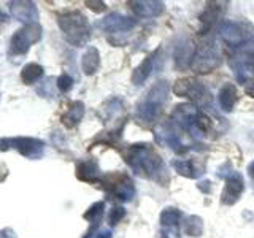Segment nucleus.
Instances as JSON below:
<instances>
[{
  "label": "nucleus",
  "instance_id": "1",
  "mask_svg": "<svg viewBox=\"0 0 254 238\" xmlns=\"http://www.w3.org/2000/svg\"><path fill=\"white\" fill-rule=\"evenodd\" d=\"M126 162L132 170L143 178L162 181L165 175V165L156 151L149 145H133L126 151Z\"/></svg>",
  "mask_w": 254,
  "mask_h": 238
},
{
  "label": "nucleus",
  "instance_id": "2",
  "mask_svg": "<svg viewBox=\"0 0 254 238\" xmlns=\"http://www.w3.org/2000/svg\"><path fill=\"white\" fill-rule=\"evenodd\" d=\"M172 122L194 138H205L211 130V119L192 103H183L173 110Z\"/></svg>",
  "mask_w": 254,
  "mask_h": 238
},
{
  "label": "nucleus",
  "instance_id": "3",
  "mask_svg": "<svg viewBox=\"0 0 254 238\" xmlns=\"http://www.w3.org/2000/svg\"><path fill=\"white\" fill-rule=\"evenodd\" d=\"M169 92H170V86L167 81H157L151 89L148 91V94L145 95L138 103L137 108V116L141 122H153L159 118L161 111L164 108V105L169 100Z\"/></svg>",
  "mask_w": 254,
  "mask_h": 238
},
{
  "label": "nucleus",
  "instance_id": "4",
  "mask_svg": "<svg viewBox=\"0 0 254 238\" xmlns=\"http://www.w3.org/2000/svg\"><path fill=\"white\" fill-rule=\"evenodd\" d=\"M59 26L67 42L73 46H84L91 38V26L79 11H70L59 16Z\"/></svg>",
  "mask_w": 254,
  "mask_h": 238
},
{
  "label": "nucleus",
  "instance_id": "5",
  "mask_svg": "<svg viewBox=\"0 0 254 238\" xmlns=\"http://www.w3.org/2000/svg\"><path fill=\"white\" fill-rule=\"evenodd\" d=\"M173 94L178 97H185L192 102V105L198 107H210L211 95L208 89L195 78H183L173 84Z\"/></svg>",
  "mask_w": 254,
  "mask_h": 238
},
{
  "label": "nucleus",
  "instance_id": "6",
  "mask_svg": "<svg viewBox=\"0 0 254 238\" xmlns=\"http://www.w3.org/2000/svg\"><path fill=\"white\" fill-rule=\"evenodd\" d=\"M222 62L221 53L218 50L216 43L213 40H208V42H203L198 45V48L195 50V56L194 60L190 63V67L195 71V73H210L214 68H218Z\"/></svg>",
  "mask_w": 254,
  "mask_h": 238
},
{
  "label": "nucleus",
  "instance_id": "7",
  "mask_svg": "<svg viewBox=\"0 0 254 238\" xmlns=\"http://www.w3.org/2000/svg\"><path fill=\"white\" fill-rule=\"evenodd\" d=\"M0 149L2 151L14 149L27 159H40L43 156L45 143L38 138H27V137L5 138V140H0Z\"/></svg>",
  "mask_w": 254,
  "mask_h": 238
},
{
  "label": "nucleus",
  "instance_id": "8",
  "mask_svg": "<svg viewBox=\"0 0 254 238\" xmlns=\"http://www.w3.org/2000/svg\"><path fill=\"white\" fill-rule=\"evenodd\" d=\"M42 38V27L38 24H29L18 30L11 38V51L16 54H26L29 48Z\"/></svg>",
  "mask_w": 254,
  "mask_h": 238
},
{
  "label": "nucleus",
  "instance_id": "9",
  "mask_svg": "<svg viewBox=\"0 0 254 238\" xmlns=\"http://www.w3.org/2000/svg\"><path fill=\"white\" fill-rule=\"evenodd\" d=\"M219 35L224 40V43L234 48H242L250 43L251 34L250 30H246L242 24H237L232 21H224L219 26Z\"/></svg>",
  "mask_w": 254,
  "mask_h": 238
},
{
  "label": "nucleus",
  "instance_id": "10",
  "mask_svg": "<svg viewBox=\"0 0 254 238\" xmlns=\"http://www.w3.org/2000/svg\"><path fill=\"white\" fill-rule=\"evenodd\" d=\"M197 46L190 38H181L180 42L175 45V51H173V60L175 65L178 70H186L190 67V63L194 60Z\"/></svg>",
  "mask_w": 254,
  "mask_h": 238
},
{
  "label": "nucleus",
  "instance_id": "11",
  "mask_svg": "<svg viewBox=\"0 0 254 238\" xmlns=\"http://www.w3.org/2000/svg\"><path fill=\"white\" fill-rule=\"evenodd\" d=\"M245 189V182L240 173H230L226 177V186L224 190H222V195H221V202L224 205H234L238 198H240L242 192Z\"/></svg>",
  "mask_w": 254,
  "mask_h": 238
},
{
  "label": "nucleus",
  "instance_id": "12",
  "mask_svg": "<svg viewBox=\"0 0 254 238\" xmlns=\"http://www.w3.org/2000/svg\"><path fill=\"white\" fill-rule=\"evenodd\" d=\"M135 19L129 18V16L119 14V13H111L102 19L100 27L111 34H119V32H127L135 27Z\"/></svg>",
  "mask_w": 254,
  "mask_h": 238
},
{
  "label": "nucleus",
  "instance_id": "13",
  "mask_svg": "<svg viewBox=\"0 0 254 238\" xmlns=\"http://www.w3.org/2000/svg\"><path fill=\"white\" fill-rule=\"evenodd\" d=\"M10 10L14 18L21 22H26V26H29V24H37L38 21V10L35 3H32V2H11Z\"/></svg>",
  "mask_w": 254,
  "mask_h": 238
},
{
  "label": "nucleus",
  "instance_id": "14",
  "mask_svg": "<svg viewBox=\"0 0 254 238\" xmlns=\"http://www.w3.org/2000/svg\"><path fill=\"white\" fill-rule=\"evenodd\" d=\"M183 218V214L177 208H165L161 213V226L164 227L162 235L169 238H177L178 235V226L180 221Z\"/></svg>",
  "mask_w": 254,
  "mask_h": 238
},
{
  "label": "nucleus",
  "instance_id": "15",
  "mask_svg": "<svg viewBox=\"0 0 254 238\" xmlns=\"http://www.w3.org/2000/svg\"><path fill=\"white\" fill-rule=\"evenodd\" d=\"M130 8L140 18H156L164 11V3L156 0H137L130 2Z\"/></svg>",
  "mask_w": 254,
  "mask_h": 238
},
{
  "label": "nucleus",
  "instance_id": "16",
  "mask_svg": "<svg viewBox=\"0 0 254 238\" xmlns=\"http://www.w3.org/2000/svg\"><path fill=\"white\" fill-rule=\"evenodd\" d=\"M238 99V91H237V86L232 83H226L221 86L219 94H218V100H219V105L222 108V111L226 113H230L234 110L235 103Z\"/></svg>",
  "mask_w": 254,
  "mask_h": 238
},
{
  "label": "nucleus",
  "instance_id": "17",
  "mask_svg": "<svg viewBox=\"0 0 254 238\" xmlns=\"http://www.w3.org/2000/svg\"><path fill=\"white\" fill-rule=\"evenodd\" d=\"M173 167H175V170L178 172V175H181V177H186V178H190V179H195L203 173V167L197 165V162L190 161V159L175 161Z\"/></svg>",
  "mask_w": 254,
  "mask_h": 238
},
{
  "label": "nucleus",
  "instance_id": "18",
  "mask_svg": "<svg viewBox=\"0 0 254 238\" xmlns=\"http://www.w3.org/2000/svg\"><path fill=\"white\" fill-rule=\"evenodd\" d=\"M113 195L121 202H130L133 195H135V186H133V181L127 177H123L119 179L115 187H113Z\"/></svg>",
  "mask_w": 254,
  "mask_h": 238
},
{
  "label": "nucleus",
  "instance_id": "19",
  "mask_svg": "<svg viewBox=\"0 0 254 238\" xmlns=\"http://www.w3.org/2000/svg\"><path fill=\"white\" fill-rule=\"evenodd\" d=\"M154 58H156V54L149 56V58H146L137 68L133 70V73H132V83L133 84H137V86L143 84L149 78V75L153 73V70H154Z\"/></svg>",
  "mask_w": 254,
  "mask_h": 238
},
{
  "label": "nucleus",
  "instance_id": "20",
  "mask_svg": "<svg viewBox=\"0 0 254 238\" xmlns=\"http://www.w3.org/2000/svg\"><path fill=\"white\" fill-rule=\"evenodd\" d=\"M100 67V54L97 48L91 46L81 58V68L86 75H94Z\"/></svg>",
  "mask_w": 254,
  "mask_h": 238
},
{
  "label": "nucleus",
  "instance_id": "21",
  "mask_svg": "<svg viewBox=\"0 0 254 238\" xmlns=\"http://www.w3.org/2000/svg\"><path fill=\"white\" fill-rule=\"evenodd\" d=\"M83 116H84V103L76 100L71 103L70 108L67 110V113L62 116V122L65 127L71 129V127H75L79 121H81Z\"/></svg>",
  "mask_w": 254,
  "mask_h": 238
},
{
  "label": "nucleus",
  "instance_id": "22",
  "mask_svg": "<svg viewBox=\"0 0 254 238\" xmlns=\"http://www.w3.org/2000/svg\"><path fill=\"white\" fill-rule=\"evenodd\" d=\"M76 177L83 181H95L100 177L99 165L94 161H83L76 165Z\"/></svg>",
  "mask_w": 254,
  "mask_h": 238
},
{
  "label": "nucleus",
  "instance_id": "23",
  "mask_svg": "<svg viewBox=\"0 0 254 238\" xmlns=\"http://www.w3.org/2000/svg\"><path fill=\"white\" fill-rule=\"evenodd\" d=\"M222 13V8L218 6V3H210L208 8L202 13L200 16V24H202V30L206 32L208 30L214 22H216V19L221 16Z\"/></svg>",
  "mask_w": 254,
  "mask_h": 238
},
{
  "label": "nucleus",
  "instance_id": "24",
  "mask_svg": "<svg viewBox=\"0 0 254 238\" xmlns=\"http://www.w3.org/2000/svg\"><path fill=\"white\" fill-rule=\"evenodd\" d=\"M42 76H43V67L38 65V63L32 62V63H27V65L22 67L21 78H22V81L26 84H34Z\"/></svg>",
  "mask_w": 254,
  "mask_h": 238
},
{
  "label": "nucleus",
  "instance_id": "25",
  "mask_svg": "<svg viewBox=\"0 0 254 238\" xmlns=\"http://www.w3.org/2000/svg\"><path fill=\"white\" fill-rule=\"evenodd\" d=\"M185 232L189 237H200L203 232V221L198 216H188L185 219Z\"/></svg>",
  "mask_w": 254,
  "mask_h": 238
},
{
  "label": "nucleus",
  "instance_id": "26",
  "mask_svg": "<svg viewBox=\"0 0 254 238\" xmlns=\"http://www.w3.org/2000/svg\"><path fill=\"white\" fill-rule=\"evenodd\" d=\"M103 208H105V203L103 202H97L94 203L89 210L84 213V219L94 222V224H99V221L102 219L103 216Z\"/></svg>",
  "mask_w": 254,
  "mask_h": 238
},
{
  "label": "nucleus",
  "instance_id": "27",
  "mask_svg": "<svg viewBox=\"0 0 254 238\" xmlns=\"http://www.w3.org/2000/svg\"><path fill=\"white\" fill-rule=\"evenodd\" d=\"M126 216V210L123 206H115V208H111L110 214H108V222L110 226H116L118 222H121L123 218Z\"/></svg>",
  "mask_w": 254,
  "mask_h": 238
},
{
  "label": "nucleus",
  "instance_id": "28",
  "mask_svg": "<svg viewBox=\"0 0 254 238\" xmlns=\"http://www.w3.org/2000/svg\"><path fill=\"white\" fill-rule=\"evenodd\" d=\"M56 84H58L61 92H68L71 89V86H73V79H71V76H68L67 73H64L56 79Z\"/></svg>",
  "mask_w": 254,
  "mask_h": 238
},
{
  "label": "nucleus",
  "instance_id": "29",
  "mask_svg": "<svg viewBox=\"0 0 254 238\" xmlns=\"http://www.w3.org/2000/svg\"><path fill=\"white\" fill-rule=\"evenodd\" d=\"M86 5H89L91 10L97 11V13L105 10V3H103V2H86Z\"/></svg>",
  "mask_w": 254,
  "mask_h": 238
},
{
  "label": "nucleus",
  "instance_id": "30",
  "mask_svg": "<svg viewBox=\"0 0 254 238\" xmlns=\"http://www.w3.org/2000/svg\"><path fill=\"white\" fill-rule=\"evenodd\" d=\"M245 92L248 94L250 97H253V99H254V79H253V81H246Z\"/></svg>",
  "mask_w": 254,
  "mask_h": 238
},
{
  "label": "nucleus",
  "instance_id": "31",
  "mask_svg": "<svg viewBox=\"0 0 254 238\" xmlns=\"http://www.w3.org/2000/svg\"><path fill=\"white\" fill-rule=\"evenodd\" d=\"M94 238H111V230H100V232L95 235Z\"/></svg>",
  "mask_w": 254,
  "mask_h": 238
},
{
  "label": "nucleus",
  "instance_id": "32",
  "mask_svg": "<svg viewBox=\"0 0 254 238\" xmlns=\"http://www.w3.org/2000/svg\"><path fill=\"white\" fill-rule=\"evenodd\" d=\"M248 68L251 70V73H254V53L248 56Z\"/></svg>",
  "mask_w": 254,
  "mask_h": 238
},
{
  "label": "nucleus",
  "instance_id": "33",
  "mask_svg": "<svg viewBox=\"0 0 254 238\" xmlns=\"http://www.w3.org/2000/svg\"><path fill=\"white\" fill-rule=\"evenodd\" d=\"M5 21H8V16L3 13V10H0V22H5Z\"/></svg>",
  "mask_w": 254,
  "mask_h": 238
},
{
  "label": "nucleus",
  "instance_id": "34",
  "mask_svg": "<svg viewBox=\"0 0 254 238\" xmlns=\"http://www.w3.org/2000/svg\"><path fill=\"white\" fill-rule=\"evenodd\" d=\"M248 172H250V175H251V178L254 179V162H251V164H250V167H248Z\"/></svg>",
  "mask_w": 254,
  "mask_h": 238
},
{
  "label": "nucleus",
  "instance_id": "35",
  "mask_svg": "<svg viewBox=\"0 0 254 238\" xmlns=\"http://www.w3.org/2000/svg\"><path fill=\"white\" fill-rule=\"evenodd\" d=\"M84 238H92V232H89V234H87V235H86Z\"/></svg>",
  "mask_w": 254,
  "mask_h": 238
}]
</instances>
